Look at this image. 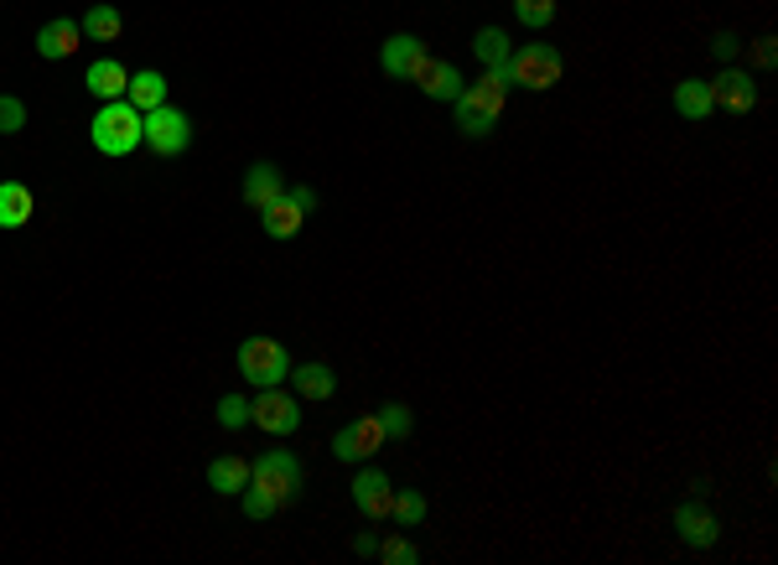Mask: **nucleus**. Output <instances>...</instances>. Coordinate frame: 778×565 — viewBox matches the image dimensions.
Listing matches in <instances>:
<instances>
[{
  "instance_id": "obj_1",
  "label": "nucleus",
  "mask_w": 778,
  "mask_h": 565,
  "mask_svg": "<svg viewBox=\"0 0 778 565\" xmlns=\"http://www.w3.org/2000/svg\"><path fill=\"white\" fill-rule=\"evenodd\" d=\"M88 140H94L99 156L125 161L130 151L146 146V115H140L130 99H109V104H99V115L88 120Z\"/></svg>"
},
{
  "instance_id": "obj_2",
  "label": "nucleus",
  "mask_w": 778,
  "mask_h": 565,
  "mask_svg": "<svg viewBox=\"0 0 778 565\" xmlns=\"http://www.w3.org/2000/svg\"><path fill=\"white\" fill-rule=\"evenodd\" d=\"M458 130L467 140H483L498 130V120H504V104H508V78L504 73H483L477 84H467L458 94Z\"/></svg>"
},
{
  "instance_id": "obj_3",
  "label": "nucleus",
  "mask_w": 778,
  "mask_h": 565,
  "mask_svg": "<svg viewBox=\"0 0 778 565\" xmlns=\"http://www.w3.org/2000/svg\"><path fill=\"white\" fill-rule=\"evenodd\" d=\"M508 88H529V94H545V88L560 84L566 73V57H560L550 42H519L508 52Z\"/></svg>"
},
{
  "instance_id": "obj_4",
  "label": "nucleus",
  "mask_w": 778,
  "mask_h": 565,
  "mask_svg": "<svg viewBox=\"0 0 778 565\" xmlns=\"http://www.w3.org/2000/svg\"><path fill=\"white\" fill-rule=\"evenodd\" d=\"M250 482H254V488H265V493L286 509V503L302 498L306 478H302V462L291 457L286 446H275V451H265V457H254V462H250Z\"/></svg>"
},
{
  "instance_id": "obj_5",
  "label": "nucleus",
  "mask_w": 778,
  "mask_h": 565,
  "mask_svg": "<svg viewBox=\"0 0 778 565\" xmlns=\"http://www.w3.org/2000/svg\"><path fill=\"white\" fill-rule=\"evenodd\" d=\"M239 374L250 379L254 390H271L291 379V353L275 338H244L239 343Z\"/></svg>"
},
{
  "instance_id": "obj_6",
  "label": "nucleus",
  "mask_w": 778,
  "mask_h": 565,
  "mask_svg": "<svg viewBox=\"0 0 778 565\" xmlns=\"http://www.w3.org/2000/svg\"><path fill=\"white\" fill-rule=\"evenodd\" d=\"M250 426L271 430V436H291V430L302 426V399H296L291 390H281V384L260 390L250 399Z\"/></svg>"
},
{
  "instance_id": "obj_7",
  "label": "nucleus",
  "mask_w": 778,
  "mask_h": 565,
  "mask_svg": "<svg viewBox=\"0 0 778 565\" xmlns=\"http://www.w3.org/2000/svg\"><path fill=\"white\" fill-rule=\"evenodd\" d=\"M431 63V47H425V36L416 32H395L385 36V47H379V68L389 78H400V84H416V73Z\"/></svg>"
},
{
  "instance_id": "obj_8",
  "label": "nucleus",
  "mask_w": 778,
  "mask_h": 565,
  "mask_svg": "<svg viewBox=\"0 0 778 565\" xmlns=\"http://www.w3.org/2000/svg\"><path fill=\"white\" fill-rule=\"evenodd\" d=\"M385 426H379V415H358V420H348V426L333 436V457L348 467L369 462V457H379V446H385Z\"/></svg>"
},
{
  "instance_id": "obj_9",
  "label": "nucleus",
  "mask_w": 778,
  "mask_h": 565,
  "mask_svg": "<svg viewBox=\"0 0 778 565\" xmlns=\"http://www.w3.org/2000/svg\"><path fill=\"white\" fill-rule=\"evenodd\" d=\"M146 146L156 156H182L192 146V120H187L177 104H161V109L146 115Z\"/></svg>"
},
{
  "instance_id": "obj_10",
  "label": "nucleus",
  "mask_w": 778,
  "mask_h": 565,
  "mask_svg": "<svg viewBox=\"0 0 778 565\" xmlns=\"http://www.w3.org/2000/svg\"><path fill=\"white\" fill-rule=\"evenodd\" d=\"M706 84H711V104H716V109H727V115H753L758 84H753V73L747 68L727 63V68L716 73V78H706Z\"/></svg>"
},
{
  "instance_id": "obj_11",
  "label": "nucleus",
  "mask_w": 778,
  "mask_h": 565,
  "mask_svg": "<svg viewBox=\"0 0 778 565\" xmlns=\"http://www.w3.org/2000/svg\"><path fill=\"white\" fill-rule=\"evenodd\" d=\"M354 503L364 519H389V503H395V488H389V472L385 467H369L358 462V478H354Z\"/></svg>"
},
{
  "instance_id": "obj_12",
  "label": "nucleus",
  "mask_w": 778,
  "mask_h": 565,
  "mask_svg": "<svg viewBox=\"0 0 778 565\" xmlns=\"http://www.w3.org/2000/svg\"><path fill=\"white\" fill-rule=\"evenodd\" d=\"M675 534L691 550H711L716 540H722V524H716V514H711L701 498H685V503L675 509Z\"/></svg>"
},
{
  "instance_id": "obj_13",
  "label": "nucleus",
  "mask_w": 778,
  "mask_h": 565,
  "mask_svg": "<svg viewBox=\"0 0 778 565\" xmlns=\"http://www.w3.org/2000/svg\"><path fill=\"white\" fill-rule=\"evenodd\" d=\"M78 42H84L78 21H73V17H52L48 26L36 32V57H42V63H63V57L78 52Z\"/></svg>"
},
{
  "instance_id": "obj_14",
  "label": "nucleus",
  "mask_w": 778,
  "mask_h": 565,
  "mask_svg": "<svg viewBox=\"0 0 778 565\" xmlns=\"http://www.w3.org/2000/svg\"><path fill=\"white\" fill-rule=\"evenodd\" d=\"M416 88H421L425 99H437V104H452L467 88V78L458 73V63H446V57H431L421 73H416Z\"/></svg>"
},
{
  "instance_id": "obj_15",
  "label": "nucleus",
  "mask_w": 778,
  "mask_h": 565,
  "mask_svg": "<svg viewBox=\"0 0 778 565\" xmlns=\"http://www.w3.org/2000/svg\"><path fill=\"white\" fill-rule=\"evenodd\" d=\"M239 192H244V203L260 213L265 203H275V198L286 192V177H281V167H275V161H254L250 172H244V182H239Z\"/></svg>"
},
{
  "instance_id": "obj_16",
  "label": "nucleus",
  "mask_w": 778,
  "mask_h": 565,
  "mask_svg": "<svg viewBox=\"0 0 778 565\" xmlns=\"http://www.w3.org/2000/svg\"><path fill=\"white\" fill-rule=\"evenodd\" d=\"M84 88L94 94L99 104L109 99H125V88H130V73H125V63H115V57H94L84 73Z\"/></svg>"
},
{
  "instance_id": "obj_17",
  "label": "nucleus",
  "mask_w": 778,
  "mask_h": 565,
  "mask_svg": "<svg viewBox=\"0 0 778 565\" xmlns=\"http://www.w3.org/2000/svg\"><path fill=\"white\" fill-rule=\"evenodd\" d=\"M260 223H265V234L271 239H296L302 234V223H306V207L291 198V192H281L275 203L260 207Z\"/></svg>"
},
{
  "instance_id": "obj_18",
  "label": "nucleus",
  "mask_w": 778,
  "mask_h": 565,
  "mask_svg": "<svg viewBox=\"0 0 778 565\" xmlns=\"http://www.w3.org/2000/svg\"><path fill=\"white\" fill-rule=\"evenodd\" d=\"M291 390H296V399H333L338 374L327 363H291Z\"/></svg>"
},
{
  "instance_id": "obj_19",
  "label": "nucleus",
  "mask_w": 778,
  "mask_h": 565,
  "mask_svg": "<svg viewBox=\"0 0 778 565\" xmlns=\"http://www.w3.org/2000/svg\"><path fill=\"white\" fill-rule=\"evenodd\" d=\"M208 488L223 498H239L250 488V457H213L208 462Z\"/></svg>"
},
{
  "instance_id": "obj_20",
  "label": "nucleus",
  "mask_w": 778,
  "mask_h": 565,
  "mask_svg": "<svg viewBox=\"0 0 778 565\" xmlns=\"http://www.w3.org/2000/svg\"><path fill=\"white\" fill-rule=\"evenodd\" d=\"M473 52H477V63H483V73H504L514 42H508L504 26H477V32H473ZM504 78H508V73H504Z\"/></svg>"
},
{
  "instance_id": "obj_21",
  "label": "nucleus",
  "mask_w": 778,
  "mask_h": 565,
  "mask_svg": "<svg viewBox=\"0 0 778 565\" xmlns=\"http://www.w3.org/2000/svg\"><path fill=\"white\" fill-rule=\"evenodd\" d=\"M32 207H36V198L27 182H0V228H6V234H11V228H27V223H32Z\"/></svg>"
},
{
  "instance_id": "obj_22",
  "label": "nucleus",
  "mask_w": 778,
  "mask_h": 565,
  "mask_svg": "<svg viewBox=\"0 0 778 565\" xmlns=\"http://www.w3.org/2000/svg\"><path fill=\"white\" fill-rule=\"evenodd\" d=\"M670 104H675L680 120H691V125H701L711 109H716V104H711V84H706V78H680L675 99H670Z\"/></svg>"
},
{
  "instance_id": "obj_23",
  "label": "nucleus",
  "mask_w": 778,
  "mask_h": 565,
  "mask_svg": "<svg viewBox=\"0 0 778 565\" xmlns=\"http://www.w3.org/2000/svg\"><path fill=\"white\" fill-rule=\"evenodd\" d=\"M125 99L136 104L140 115H151V109H161V104H167V78H161L156 68L130 73V88H125Z\"/></svg>"
},
{
  "instance_id": "obj_24",
  "label": "nucleus",
  "mask_w": 778,
  "mask_h": 565,
  "mask_svg": "<svg viewBox=\"0 0 778 565\" xmlns=\"http://www.w3.org/2000/svg\"><path fill=\"white\" fill-rule=\"evenodd\" d=\"M78 32L88 36V42H119V32H125V17H119L115 6H88L84 21H78Z\"/></svg>"
},
{
  "instance_id": "obj_25",
  "label": "nucleus",
  "mask_w": 778,
  "mask_h": 565,
  "mask_svg": "<svg viewBox=\"0 0 778 565\" xmlns=\"http://www.w3.org/2000/svg\"><path fill=\"white\" fill-rule=\"evenodd\" d=\"M389 519H395L400 530H416V524L425 519V493H416V488L395 493V503H389Z\"/></svg>"
},
{
  "instance_id": "obj_26",
  "label": "nucleus",
  "mask_w": 778,
  "mask_h": 565,
  "mask_svg": "<svg viewBox=\"0 0 778 565\" xmlns=\"http://www.w3.org/2000/svg\"><path fill=\"white\" fill-rule=\"evenodd\" d=\"M379 426H385V436L389 441H406L410 436V426H416V415H410V405H400V399H389V405H379Z\"/></svg>"
},
{
  "instance_id": "obj_27",
  "label": "nucleus",
  "mask_w": 778,
  "mask_h": 565,
  "mask_svg": "<svg viewBox=\"0 0 778 565\" xmlns=\"http://www.w3.org/2000/svg\"><path fill=\"white\" fill-rule=\"evenodd\" d=\"M514 17H519V26H529V32H545V26L556 21V0H514Z\"/></svg>"
},
{
  "instance_id": "obj_28",
  "label": "nucleus",
  "mask_w": 778,
  "mask_h": 565,
  "mask_svg": "<svg viewBox=\"0 0 778 565\" xmlns=\"http://www.w3.org/2000/svg\"><path fill=\"white\" fill-rule=\"evenodd\" d=\"M374 561H385V565H416L421 561V550H416V540L410 534H395V540H379V555Z\"/></svg>"
},
{
  "instance_id": "obj_29",
  "label": "nucleus",
  "mask_w": 778,
  "mask_h": 565,
  "mask_svg": "<svg viewBox=\"0 0 778 565\" xmlns=\"http://www.w3.org/2000/svg\"><path fill=\"white\" fill-rule=\"evenodd\" d=\"M239 509H244V519H271V514H281V503H275L271 493H265V488H244V493H239Z\"/></svg>"
},
{
  "instance_id": "obj_30",
  "label": "nucleus",
  "mask_w": 778,
  "mask_h": 565,
  "mask_svg": "<svg viewBox=\"0 0 778 565\" xmlns=\"http://www.w3.org/2000/svg\"><path fill=\"white\" fill-rule=\"evenodd\" d=\"M219 426L223 430H244V426H250V399H244V394H223V399H219Z\"/></svg>"
},
{
  "instance_id": "obj_31",
  "label": "nucleus",
  "mask_w": 778,
  "mask_h": 565,
  "mask_svg": "<svg viewBox=\"0 0 778 565\" xmlns=\"http://www.w3.org/2000/svg\"><path fill=\"white\" fill-rule=\"evenodd\" d=\"M21 125H27V104L17 94H0V136H17Z\"/></svg>"
},
{
  "instance_id": "obj_32",
  "label": "nucleus",
  "mask_w": 778,
  "mask_h": 565,
  "mask_svg": "<svg viewBox=\"0 0 778 565\" xmlns=\"http://www.w3.org/2000/svg\"><path fill=\"white\" fill-rule=\"evenodd\" d=\"M737 52H743V36H737V32H716V36H711V57H716L722 68L737 63Z\"/></svg>"
},
{
  "instance_id": "obj_33",
  "label": "nucleus",
  "mask_w": 778,
  "mask_h": 565,
  "mask_svg": "<svg viewBox=\"0 0 778 565\" xmlns=\"http://www.w3.org/2000/svg\"><path fill=\"white\" fill-rule=\"evenodd\" d=\"M753 63H758L763 73L774 68L778 63V36H758V42H753Z\"/></svg>"
},
{
  "instance_id": "obj_34",
  "label": "nucleus",
  "mask_w": 778,
  "mask_h": 565,
  "mask_svg": "<svg viewBox=\"0 0 778 565\" xmlns=\"http://www.w3.org/2000/svg\"><path fill=\"white\" fill-rule=\"evenodd\" d=\"M354 555H364V561H369V555H379V534H374V530L354 534Z\"/></svg>"
},
{
  "instance_id": "obj_35",
  "label": "nucleus",
  "mask_w": 778,
  "mask_h": 565,
  "mask_svg": "<svg viewBox=\"0 0 778 565\" xmlns=\"http://www.w3.org/2000/svg\"><path fill=\"white\" fill-rule=\"evenodd\" d=\"M286 192H291V198H296V203L306 207V213H312V207H317V192H312V188H286Z\"/></svg>"
}]
</instances>
